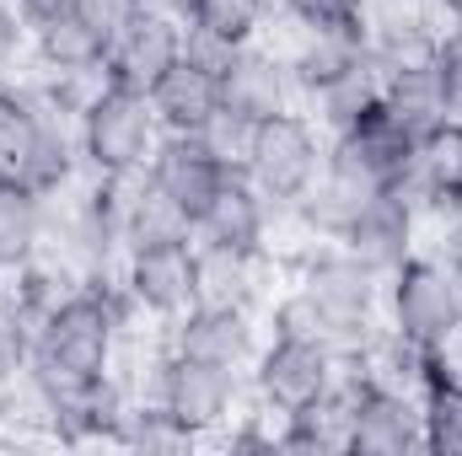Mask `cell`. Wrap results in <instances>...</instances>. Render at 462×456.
Returning <instances> with one entry per match:
<instances>
[{
  "label": "cell",
  "instance_id": "cell-1",
  "mask_svg": "<svg viewBox=\"0 0 462 456\" xmlns=\"http://www.w3.org/2000/svg\"><path fill=\"white\" fill-rule=\"evenodd\" d=\"M134 317H145V312L129 306L118 279H87L38 323L27 376L49 397V424H54V403L97 387L103 376L118 370V349H124V333Z\"/></svg>",
  "mask_w": 462,
  "mask_h": 456
},
{
  "label": "cell",
  "instance_id": "cell-2",
  "mask_svg": "<svg viewBox=\"0 0 462 456\" xmlns=\"http://www.w3.org/2000/svg\"><path fill=\"white\" fill-rule=\"evenodd\" d=\"M382 328L414 349H441L462 333L457 285L441 252H414L382 279Z\"/></svg>",
  "mask_w": 462,
  "mask_h": 456
},
{
  "label": "cell",
  "instance_id": "cell-3",
  "mask_svg": "<svg viewBox=\"0 0 462 456\" xmlns=\"http://www.w3.org/2000/svg\"><path fill=\"white\" fill-rule=\"evenodd\" d=\"M291 285H301L355 343H371L382 333V274L365 269L339 242L307 236L291 252Z\"/></svg>",
  "mask_w": 462,
  "mask_h": 456
},
{
  "label": "cell",
  "instance_id": "cell-4",
  "mask_svg": "<svg viewBox=\"0 0 462 456\" xmlns=\"http://www.w3.org/2000/svg\"><path fill=\"white\" fill-rule=\"evenodd\" d=\"M323 156H328V134L318 129V118L307 108H291V114H269L253 123V140H247V161H242V178L291 215V205L318 183L323 172Z\"/></svg>",
  "mask_w": 462,
  "mask_h": 456
},
{
  "label": "cell",
  "instance_id": "cell-5",
  "mask_svg": "<svg viewBox=\"0 0 462 456\" xmlns=\"http://www.w3.org/2000/svg\"><path fill=\"white\" fill-rule=\"evenodd\" d=\"M76 145H81V167L92 178L151 167V156L162 145V123L151 114V97L103 81L87 97V108L76 114Z\"/></svg>",
  "mask_w": 462,
  "mask_h": 456
},
{
  "label": "cell",
  "instance_id": "cell-6",
  "mask_svg": "<svg viewBox=\"0 0 462 456\" xmlns=\"http://www.w3.org/2000/svg\"><path fill=\"white\" fill-rule=\"evenodd\" d=\"M145 392H151L194 441H216L231 424V414L242 408V370H221V365H210V360L162 349L156 365H151Z\"/></svg>",
  "mask_w": 462,
  "mask_h": 456
},
{
  "label": "cell",
  "instance_id": "cell-7",
  "mask_svg": "<svg viewBox=\"0 0 462 456\" xmlns=\"http://www.w3.org/2000/svg\"><path fill=\"white\" fill-rule=\"evenodd\" d=\"M345 381V360L328 349V343H312V339H269L258 343L253 365H247V387H253V403L274 419L285 414H301L307 403L328 397L334 387Z\"/></svg>",
  "mask_w": 462,
  "mask_h": 456
},
{
  "label": "cell",
  "instance_id": "cell-8",
  "mask_svg": "<svg viewBox=\"0 0 462 456\" xmlns=\"http://www.w3.org/2000/svg\"><path fill=\"white\" fill-rule=\"evenodd\" d=\"M355 403H349V451L355 456H414L425 451V424H420V397L409 387L365 376L355 360Z\"/></svg>",
  "mask_w": 462,
  "mask_h": 456
},
{
  "label": "cell",
  "instance_id": "cell-9",
  "mask_svg": "<svg viewBox=\"0 0 462 456\" xmlns=\"http://www.w3.org/2000/svg\"><path fill=\"white\" fill-rule=\"evenodd\" d=\"M189 49V22L178 11H162V5H134V16L108 38V54H103V70L114 87L129 92H151Z\"/></svg>",
  "mask_w": 462,
  "mask_h": 456
},
{
  "label": "cell",
  "instance_id": "cell-10",
  "mask_svg": "<svg viewBox=\"0 0 462 456\" xmlns=\"http://www.w3.org/2000/svg\"><path fill=\"white\" fill-rule=\"evenodd\" d=\"M118 290L129 296L134 312H145L151 323H178L194 301V242H162V247H129L118 263Z\"/></svg>",
  "mask_w": 462,
  "mask_h": 456
},
{
  "label": "cell",
  "instance_id": "cell-11",
  "mask_svg": "<svg viewBox=\"0 0 462 456\" xmlns=\"http://www.w3.org/2000/svg\"><path fill=\"white\" fill-rule=\"evenodd\" d=\"M258 343H263L258 306H236V301H194L178 323H167V349L210 360L221 370H242V376H247Z\"/></svg>",
  "mask_w": 462,
  "mask_h": 456
},
{
  "label": "cell",
  "instance_id": "cell-12",
  "mask_svg": "<svg viewBox=\"0 0 462 456\" xmlns=\"http://www.w3.org/2000/svg\"><path fill=\"white\" fill-rule=\"evenodd\" d=\"M376 194H387L382 178H376L371 167H360L345 145L328 140L323 172H318V183L291 205V221L307 231V236H318V242H339V236L349 231V221H355Z\"/></svg>",
  "mask_w": 462,
  "mask_h": 456
},
{
  "label": "cell",
  "instance_id": "cell-13",
  "mask_svg": "<svg viewBox=\"0 0 462 456\" xmlns=\"http://www.w3.org/2000/svg\"><path fill=\"white\" fill-rule=\"evenodd\" d=\"M221 103L247 114L253 123L269 114H291L301 108V87H296V70L285 59V43H269V38H253L231 54V65L221 70Z\"/></svg>",
  "mask_w": 462,
  "mask_h": 456
},
{
  "label": "cell",
  "instance_id": "cell-14",
  "mask_svg": "<svg viewBox=\"0 0 462 456\" xmlns=\"http://www.w3.org/2000/svg\"><path fill=\"white\" fill-rule=\"evenodd\" d=\"M420 210V221H436L462 205V123H436L430 134L414 140V156L403 178L387 188Z\"/></svg>",
  "mask_w": 462,
  "mask_h": 456
},
{
  "label": "cell",
  "instance_id": "cell-15",
  "mask_svg": "<svg viewBox=\"0 0 462 456\" xmlns=\"http://www.w3.org/2000/svg\"><path fill=\"white\" fill-rule=\"evenodd\" d=\"M280 221H285L280 205H269L242 172H226V183L216 188V199L194 221V242H221V247H242V252H274V226Z\"/></svg>",
  "mask_w": 462,
  "mask_h": 456
},
{
  "label": "cell",
  "instance_id": "cell-16",
  "mask_svg": "<svg viewBox=\"0 0 462 456\" xmlns=\"http://www.w3.org/2000/svg\"><path fill=\"white\" fill-rule=\"evenodd\" d=\"M420 210L409 205V199H398V194H376L355 221H349V231L339 236V247L345 252H355L365 269H376L382 279L403 263V258H414L420 252Z\"/></svg>",
  "mask_w": 462,
  "mask_h": 456
},
{
  "label": "cell",
  "instance_id": "cell-17",
  "mask_svg": "<svg viewBox=\"0 0 462 456\" xmlns=\"http://www.w3.org/2000/svg\"><path fill=\"white\" fill-rule=\"evenodd\" d=\"M360 22H365L371 54H376L382 65L430 54L436 38L452 27L436 0H360Z\"/></svg>",
  "mask_w": 462,
  "mask_h": 456
},
{
  "label": "cell",
  "instance_id": "cell-18",
  "mask_svg": "<svg viewBox=\"0 0 462 456\" xmlns=\"http://www.w3.org/2000/svg\"><path fill=\"white\" fill-rule=\"evenodd\" d=\"M365 54H371V43H365V22L291 27V38H285V59H291V70H296L301 103H307L323 81H334V76H345L349 65H360Z\"/></svg>",
  "mask_w": 462,
  "mask_h": 456
},
{
  "label": "cell",
  "instance_id": "cell-19",
  "mask_svg": "<svg viewBox=\"0 0 462 456\" xmlns=\"http://www.w3.org/2000/svg\"><path fill=\"white\" fill-rule=\"evenodd\" d=\"M151 183L167 194V199H178L194 221H199V210L216 199V188L226 183V167L199 145V134H162V145H156V156H151Z\"/></svg>",
  "mask_w": 462,
  "mask_h": 456
},
{
  "label": "cell",
  "instance_id": "cell-20",
  "mask_svg": "<svg viewBox=\"0 0 462 456\" xmlns=\"http://www.w3.org/2000/svg\"><path fill=\"white\" fill-rule=\"evenodd\" d=\"M382 108L398 129H409L414 140L430 134L436 123H447L441 114V70H436V49L414 54V59H393L382 65Z\"/></svg>",
  "mask_w": 462,
  "mask_h": 456
},
{
  "label": "cell",
  "instance_id": "cell-21",
  "mask_svg": "<svg viewBox=\"0 0 462 456\" xmlns=\"http://www.w3.org/2000/svg\"><path fill=\"white\" fill-rule=\"evenodd\" d=\"M145 97H151V114L162 123V134H194L205 118L221 108V76L183 54Z\"/></svg>",
  "mask_w": 462,
  "mask_h": 456
},
{
  "label": "cell",
  "instance_id": "cell-22",
  "mask_svg": "<svg viewBox=\"0 0 462 456\" xmlns=\"http://www.w3.org/2000/svg\"><path fill=\"white\" fill-rule=\"evenodd\" d=\"M269 263H274V252H242V247H221V242H194V285H199V301L258 306L263 301Z\"/></svg>",
  "mask_w": 462,
  "mask_h": 456
},
{
  "label": "cell",
  "instance_id": "cell-23",
  "mask_svg": "<svg viewBox=\"0 0 462 456\" xmlns=\"http://www.w3.org/2000/svg\"><path fill=\"white\" fill-rule=\"evenodd\" d=\"M103 54H108V38L81 11H65L32 32V70H43V76H92V70H103Z\"/></svg>",
  "mask_w": 462,
  "mask_h": 456
},
{
  "label": "cell",
  "instance_id": "cell-24",
  "mask_svg": "<svg viewBox=\"0 0 462 456\" xmlns=\"http://www.w3.org/2000/svg\"><path fill=\"white\" fill-rule=\"evenodd\" d=\"M43 236H49V199L22 178H0V274L32 263Z\"/></svg>",
  "mask_w": 462,
  "mask_h": 456
},
{
  "label": "cell",
  "instance_id": "cell-25",
  "mask_svg": "<svg viewBox=\"0 0 462 456\" xmlns=\"http://www.w3.org/2000/svg\"><path fill=\"white\" fill-rule=\"evenodd\" d=\"M376 103H382V59H376V54H365L360 65H349L345 76L323 81L301 108L318 118V129H323V134H345L349 123H355V118H365Z\"/></svg>",
  "mask_w": 462,
  "mask_h": 456
},
{
  "label": "cell",
  "instance_id": "cell-26",
  "mask_svg": "<svg viewBox=\"0 0 462 456\" xmlns=\"http://www.w3.org/2000/svg\"><path fill=\"white\" fill-rule=\"evenodd\" d=\"M328 140H334V145H345L360 167H371V172L382 178V188H393V183L403 178L409 156H414V134H409V129H398V123L387 118L382 103H376L365 118H355L345 134H328Z\"/></svg>",
  "mask_w": 462,
  "mask_h": 456
},
{
  "label": "cell",
  "instance_id": "cell-27",
  "mask_svg": "<svg viewBox=\"0 0 462 456\" xmlns=\"http://www.w3.org/2000/svg\"><path fill=\"white\" fill-rule=\"evenodd\" d=\"M263 333L328 343V349H334L339 360H355V354L365 349V343L349 339L345 328H339V323H334V317H328V312H323V306H318V301H312L307 290H301V285H291V279H285V290H280V296H274V301L263 306Z\"/></svg>",
  "mask_w": 462,
  "mask_h": 456
},
{
  "label": "cell",
  "instance_id": "cell-28",
  "mask_svg": "<svg viewBox=\"0 0 462 456\" xmlns=\"http://www.w3.org/2000/svg\"><path fill=\"white\" fill-rule=\"evenodd\" d=\"M189 32L221 49H242L253 38H269L274 22V0H194L189 5Z\"/></svg>",
  "mask_w": 462,
  "mask_h": 456
},
{
  "label": "cell",
  "instance_id": "cell-29",
  "mask_svg": "<svg viewBox=\"0 0 462 456\" xmlns=\"http://www.w3.org/2000/svg\"><path fill=\"white\" fill-rule=\"evenodd\" d=\"M114 446L118 451H189V446H199L151 392H134L129 403H124V414H118L114 424Z\"/></svg>",
  "mask_w": 462,
  "mask_h": 456
},
{
  "label": "cell",
  "instance_id": "cell-30",
  "mask_svg": "<svg viewBox=\"0 0 462 456\" xmlns=\"http://www.w3.org/2000/svg\"><path fill=\"white\" fill-rule=\"evenodd\" d=\"M124 242H129V247L194 242V215H189L178 199H167V194L151 183V172H145V183H140V194H134V205H129V215H124ZM129 247H124V252H129Z\"/></svg>",
  "mask_w": 462,
  "mask_h": 456
},
{
  "label": "cell",
  "instance_id": "cell-31",
  "mask_svg": "<svg viewBox=\"0 0 462 456\" xmlns=\"http://www.w3.org/2000/svg\"><path fill=\"white\" fill-rule=\"evenodd\" d=\"M420 424H425V451L462 456V392L457 381H436L420 392Z\"/></svg>",
  "mask_w": 462,
  "mask_h": 456
},
{
  "label": "cell",
  "instance_id": "cell-32",
  "mask_svg": "<svg viewBox=\"0 0 462 456\" xmlns=\"http://www.w3.org/2000/svg\"><path fill=\"white\" fill-rule=\"evenodd\" d=\"M27 145H32V97H27V87L11 76V81L0 87V172H5V178L22 172Z\"/></svg>",
  "mask_w": 462,
  "mask_h": 456
},
{
  "label": "cell",
  "instance_id": "cell-33",
  "mask_svg": "<svg viewBox=\"0 0 462 456\" xmlns=\"http://www.w3.org/2000/svg\"><path fill=\"white\" fill-rule=\"evenodd\" d=\"M194 134H199V145H205L226 172H242V161H247V140H253V118L247 114H236V108L221 103V108L205 118Z\"/></svg>",
  "mask_w": 462,
  "mask_h": 456
},
{
  "label": "cell",
  "instance_id": "cell-34",
  "mask_svg": "<svg viewBox=\"0 0 462 456\" xmlns=\"http://www.w3.org/2000/svg\"><path fill=\"white\" fill-rule=\"evenodd\" d=\"M436 70H441V114L447 123H462V22L436 38Z\"/></svg>",
  "mask_w": 462,
  "mask_h": 456
},
{
  "label": "cell",
  "instance_id": "cell-35",
  "mask_svg": "<svg viewBox=\"0 0 462 456\" xmlns=\"http://www.w3.org/2000/svg\"><path fill=\"white\" fill-rule=\"evenodd\" d=\"M285 27H323V22H360V0H274Z\"/></svg>",
  "mask_w": 462,
  "mask_h": 456
},
{
  "label": "cell",
  "instance_id": "cell-36",
  "mask_svg": "<svg viewBox=\"0 0 462 456\" xmlns=\"http://www.w3.org/2000/svg\"><path fill=\"white\" fill-rule=\"evenodd\" d=\"M22 65H32V32L16 0H0V76H16Z\"/></svg>",
  "mask_w": 462,
  "mask_h": 456
},
{
  "label": "cell",
  "instance_id": "cell-37",
  "mask_svg": "<svg viewBox=\"0 0 462 456\" xmlns=\"http://www.w3.org/2000/svg\"><path fill=\"white\" fill-rule=\"evenodd\" d=\"M134 5H140V0H76V11H81L103 38H114L118 27L134 16Z\"/></svg>",
  "mask_w": 462,
  "mask_h": 456
},
{
  "label": "cell",
  "instance_id": "cell-38",
  "mask_svg": "<svg viewBox=\"0 0 462 456\" xmlns=\"http://www.w3.org/2000/svg\"><path fill=\"white\" fill-rule=\"evenodd\" d=\"M16 11H22V22H27V32H38V27H49L54 16H65V11H76V0H16Z\"/></svg>",
  "mask_w": 462,
  "mask_h": 456
},
{
  "label": "cell",
  "instance_id": "cell-39",
  "mask_svg": "<svg viewBox=\"0 0 462 456\" xmlns=\"http://www.w3.org/2000/svg\"><path fill=\"white\" fill-rule=\"evenodd\" d=\"M430 226L441 231L436 252H441V258H462V205H457V210H447V215H436Z\"/></svg>",
  "mask_w": 462,
  "mask_h": 456
},
{
  "label": "cell",
  "instance_id": "cell-40",
  "mask_svg": "<svg viewBox=\"0 0 462 456\" xmlns=\"http://www.w3.org/2000/svg\"><path fill=\"white\" fill-rule=\"evenodd\" d=\"M16 370H27V354H22V349H16V339L0 328V387H5Z\"/></svg>",
  "mask_w": 462,
  "mask_h": 456
},
{
  "label": "cell",
  "instance_id": "cell-41",
  "mask_svg": "<svg viewBox=\"0 0 462 456\" xmlns=\"http://www.w3.org/2000/svg\"><path fill=\"white\" fill-rule=\"evenodd\" d=\"M145 5H162V11H178V16H189V5H194V0H145Z\"/></svg>",
  "mask_w": 462,
  "mask_h": 456
},
{
  "label": "cell",
  "instance_id": "cell-42",
  "mask_svg": "<svg viewBox=\"0 0 462 456\" xmlns=\"http://www.w3.org/2000/svg\"><path fill=\"white\" fill-rule=\"evenodd\" d=\"M447 269H452V285H457V306H462V258H447Z\"/></svg>",
  "mask_w": 462,
  "mask_h": 456
},
{
  "label": "cell",
  "instance_id": "cell-43",
  "mask_svg": "<svg viewBox=\"0 0 462 456\" xmlns=\"http://www.w3.org/2000/svg\"><path fill=\"white\" fill-rule=\"evenodd\" d=\"M441 11H447V22H462V0H436Z\"/></svg>",
  "mask_w": 462,
  "mask_h": 456
},
{
  "label": "cell",
  "instance_id": "cell-44",
  "mask_svg": "<svg viewBox=\"0 0 462 456\" xmlns=\"http://www.w3.org/2000/svg\"><path fill=\"white\" fill-rule=\"evenodd\" d=\"M5 81H11V76H0V87H5Z\"/></svg>",
  "mask_w": 462,
  "mask_h": 456
},
{
  "label": "cell",
  "instance_id": "cell-45",
  "mask_svg": "<svg viewBox=\"0 0 462 456\" xmlns=\"http://www.w3.org/2000/svg\"><path fill=\"white\" fill-rule=\"evenodd\" d=\"M457 392H462V376H457Z\"/></svg>",
  "mask_w": 462,
  "mask_h": 456
},
{
  "label": "cell",
  "instance_id": "cell-46",
  "mask_svg": "<svg viewBox=\"0 0 462 456\" xmlns=\"http://www.w3.org/2000/svg\"><path fill=\"white\" fill-rule=\"evenodd\" d=\"M0 279H5V274H0Z\"/></svg>",
  "mask_w": 462,
  "mask_h": 456
},
{
  "label": "cell",
  "instance_id": "cell-47",
  "mask_svg": "<svg viewBox=\"0 0 462 456\" xmlns=\"http://www.w3.org/2000/svg\"><path fill=\"white\" fill-rule=\"evenodd\" d=\"M0 178H5V172H0Z\"/></svg>",
  "mask_w": 462,
  "mask_h": 456
}]
</instances>
